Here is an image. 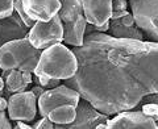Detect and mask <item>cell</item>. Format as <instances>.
Segmentation results:
<instances>
[{
    "mask_svg": "<svg viewBox=\"0 0 158 129\" xmlns=\"http://www.w3.org/2000/svg\"><path fill=\"white\" fill-rule=\"evenodd\" d=\"M57 125H66L74 121L75 119V107L71 104H65L54 108L46 115Z\"/></svg>",
    "mask_w": 158,
    "mask_h": 129,
    "instance_id": "2e32d148",
    "label": "cell"
},
{
    "mask_svg": "<svg viewBox=\"0 0 158 129\" xmlns=\"http://www.w3.org/2000/svg\"><path fill=\"white\" fill-rule=\"evenodd\" d=\"M142 103H154L158 106V92H154V94H150V95H146L142 98Z\"/></svg>",
    "mask_w": 158,
    "mask_h": 129,
    "instance_id": "603a6c76",
    "label": "cell"
},
{
    "mask_svg": "<svg viewBox=\"0 0 158 129\" xmlns=\"http://www.w3.org/2000/svg\"><path fill=\"white\" fill-rule=\"evenodd\" d=\"M38 112L41 116H46L49 112L59 106L71 104L77 107V104L81 100V95L77 90L62 84L53 88L45 90L38 98Z\"/></svg>",
    "mask_w": 158,
    "mask_h": 129,
    "instance_id": "8992f818",
    "label": "cell"
},
{
    "mask_svg": "<svg viewBox=\"0 0 158 129\" xmlns=\"http://www.w3.org/2000/svg\"><path fill=\"white\" fill-rule=\"evenodd\" d=\"M31 91H32V92L34 94V95H36V98H38V96H40V95H41V94L44 92V91H45V88H44L42 86H40V84H38V86L33 87Z\"/></svg>",
    "mask_w": 158,
    "mask_h": 129,
    "instance_id": "484cf974",
    "label": "cell"
},
{
    "mask_svg": "<svg viewBox=\"0 0 158 129\" xmlns=\"http://www.w3.org/2000/svg\"><path fill=\"white\" fill-rule=\"evenodd\" d=\"M136 25L145 37L158 42V0H129Z\"/></svg>",
    "mask_w": 158,
    "mask_h": 129,
    "instance_id": "277c9868",
    "label": "cell"
},
{
    "mask_svg": "<svg viewBox=\"0 0 158 129\" xmlns=\"http://www.w3.org/2000/svg\"><path fill=\"white\" fill-rule=\"evenodd\" d=\"M4 87L8 92H21L27 88V86L23 82V73L20 70H9L8 75L4 78Z\"/></svg>",
    "mask_w": 158,
    "mask_h": 129,
    "instance_id": "e0dca14e",
    "label": "cell"
},
{
    "mask_svg": "<svg viewBox=\"0 0 158 129\" xmlns=\"http://www.w3.org/2000/svg\"><path fill=\"white\" fill-rule=\"evenodd\" d=\"M83 15L94 27L110 21L112 15V0H82Z\"/></svg>",
    "mask_w": 158,
    "mask_h": 129,
    "instance_id": "8fae6325",
    "label": "cell"
},
{
    "mask_svg": "<svg viewBox=\"0 0 158 129\" xmlns=\"http://www.w3.org/2000/svg\"><path fill=\"white\" fill-rule=\"evenodd\" d=\"M108 115L98 111L91 103L85 99L79 100L75 107V119L66 125H54V128H70V129H91L96 128L99 124L107 123Z\"/></svg>",
    "mask_w": 158,
    "mask_h": 129,
    "instance_id": "ba28073f",
    "label": "cell"
},
{
    "mask_svg": "<svg viewBox=\"0 0 158 129\" xmlns=\"http://www.w3.org/2000/svg\"><path fill=\"white\" fill-rule=\"evenodd\" d=\"M127 7H128L127 0H112V13L127 11Z\"/></svg>",
    "mask_w": 158,
    "mask_h": 129,
    "instance_id": "44dd1931",
    "label": "cell"
},
{
    "mask_svg": "<svg viewBox=\"0 0 158 129\" xmlns=\"http://www.w3.org/2000/svg\"><path fill=\"white\" fill-rule=\"evenodd\" d=\"M28 34V27L16 12L0 19V46L12 40L24 38Z\"/></svg>",
    "mask_w": 158,
    "mask_h": 129,
    "instance_id": "7c38bea8",
    "label": "cell"
},
{
    "mask_svg": "<svg viewBox=\"0 0 158 129\" xmlns=\"http://www.w3.org/2000/svg\"><path fill=\"white\" fill-rule=\"evenodd\" d=\"M7 108L11 120L32 121L37 113V98L32 91L15 92L8 99Z\"/></svg>",
    "mask_w": 158,
    "mask_h": 129,
    "instance_id": "52a82bcc",
    "label": "cell"
},
{
    "mask_svg": "<svg viewBox=\"0 0 158 129\" xmlns=\"http://www.w3.org/2000/svg\"><path fill=\"white\" fill-rule=\"evenodd\" d=\"M8 107V102L4 96H0V111H6Z\"/></svg>",
    "mask_w": 158,
    "mask_h": 129,
    "instance_id": "83f0119b",
    "label": "cell"
},
{
    "mask_svg": "<svg viewBox=\"0 0 158 129\" xmlns=\"http://www.w3.org/2000/svg\"><path fill=\"white\" fill-rule=\"evenodd\" d=\"M15 128H16V129H31L32 127H31V125H28V124H25L23 120H17V121H16V125H15Z\"/></svg>",
    "mask_w": 158,
    "mask_h": 129,
    "instance_id": "4316f807",
    "label": "cell"
},
{
    "mask_svg": "<svg viewBox=\"0 0 158 129\" xmlns=\"http://www.w3.org/2000/svg\"><path fill=\"white\" fill-rule=\"evenodd\" d=\"M41 49L34 48L27 37L12 40L0 46V69L33 73Z\"/></svg>",
    "mask_w": 158,
    "mask_h": 129,
    "instance_id": "3957f363",
    "label": "cell"
},
{
    "mask_svg": "<svg viewBox=\"0 0 158 129\" xmlns=\"http://www.w3.org/2000/svg\"><path fill=\"white\" fill-rule=\"evenodd\" d=\"M111 36L117 38H132V40H144V33L136 25L135 17L128 12L123 17L113 19L110 24Z\"/></svg>",
    "mask_w": 158,
    "mask_h": 129,
    "instance_id": "4fadbf2b",
    "label": "cell"
},
{
    "mask_svg": "<svg viewBox=\"0 0 158 129\" xmlns=\"http://www.w3.org/2000/svg\"><path fill=\"white\" fill-rule=\"evenodd\" d=\"M59 2H61V8L58 11V16L62 23L75 21L83 15L82 0H59Z\"/></svg>",
    "mask_w": 158,
    "mask_h": 129,
    "instance_id": "9a60e30c",
    "label": "cell"
},
{
    "mask_svg": "<svg viewBox=\"0 0 158 129\" xmlns=\"http://www.w3.org/2000/svg\"><path fill=\"white\" fill-rule=\"evenodd\" d=\"M11 128L12 125L7 117V113L4 111H0V129H11Z\"/></svg>",
    "mask_w": 158,
    "mask_h": 129,
    "instance_id": "7402d4cb",
    "label": "cell"
},
{
    "mask_svg": "<svg viewBox=\"0 0 158 129\" xmlns=\"http://www.w3.org/2000/svg\"><path fill=\"white\" fill-rule=\"evenodd\" d=\"M157 128H158V121H157Z\"/></svg>",
    "mask_w": 158,
    "mask_h": 129,
    "instance_id": "4dcf8cb0",
    "label": "cell"
},
{
    "mask_svg": "<svg viewBox=\"0 0 158 129\" xmlns=\"http://www.w3.org/2000/svg\"><path fill=\"white\" fill-rule=\"evenodd\" d=\"M142 112L145 113L146 116L152 117L153 120L158 121V106L154 103H144L142 106Z\"/></svg>",
    "mask_w": 158,
    "mask_h": 129,
    "instance_id": "ac0fdd59",
    "label": "cell"
},
{
    "mask_svg": "<svg viewBox=\"0 0 158 129\" xmlns=\"http://www.w3.org/2000/svg\"><path fill=\"white\" fill-rule=\"evenodd\" d=\"M108 29H110V21H106L104 24H102V25L94 27V31L95 32H106Z\"/></svg>",
    "mask_w": 158,
    "mask_h": 129,
    "instance_id": "d4e9b609",
    "label": "cell"
},
{
    "mask_svg": "<svg viewBox=\"0 0 158 129\" xmlns=\"http://www.w3.org/2000/svg\"><path fill=\"white\" fill-rule=\"evenodd\" d=\"M108 129H157V121L144 112L121 111L116 117L107 120Z\"/></svg>",
    "mask_w": 158,
    "mask_h": 129,
    "instance_id": "9c48e42d",
    "label": "cell"
},
{
    "mask_svg": "<svg viewBox=\"0 0 158 129\" xmlns=\"http://www.w3.org/2000/svg\"><path fill=\"white\" fill-rule=\"evenodd\" d=\"M32 128H34V129H53L54 128V123L48 116H42L41 120L37 121Z\"/></svg>",
    "mask_w": 158,
    "mask_h": 129,
    "instance_id": "ffe728a7",
    "label": "cell"
},
{
    "mask_svg": "<svg viewBox=\"0 0 158 129\" xmlns=\"http://www.w3.org/2000/svg\"><path fill=\"white\" fill-rule=\"evenodd\" d=\"M63 25V42L73 46H81L85 40V32L87 27V20L85 15L78 17L75 21L62 23Z\"/></svg>",
    "mask_w": 158,
    "mask_h": 129,
    "instance_id": "5bb4252c",
    "label": "cell"
},
{
    "mask_svg": "<svg viewBox=\"0 0 158 129\" xmlns=\"http://www.w3.org/2000/svg\"><path fill=\"white\" fill-rule=\"evenodd\" d=\"M27 38L34 48L46 49L63 41V25L58 13L48 21H34Z\"/></svg>",
    "mask_w": 158,
    "mask_h": 129,
    "instance_id": "5b68a950",
    "label": "cell"
},
{
    "mask_svg": "<svg viewBox=\"0 0 158 129\" xmlns=\"http://www.w3.org/2000/svg\"><path fill=\"white\" fill-rule=\"evenodd\" d=\"M23 73V82L24 84L28 87L29 84H31L33 82V78H32V73H29V71H21Z\"/></svg>",
    "mask_w": 158,
    "mask_h": 129,
    "instance_id": "cb8c5ba5",
    "label": "cell"
},
{
    "mask_svg": "<svg viewBox=\"0 0 158 129\" xmlns=\"http://www.w3.org/2000/svg\"><path fill=\"white\" fill-rule=\"evenodd\" d=\"M4 94H6V92H4V90H3L2 92H0V96H3V95H4Z\"/></svg>",
    "mask_w": 158,
    "mask_h": 129,
    "instance_id": "f546056e",
    "label": "cell"
},
{
    "mask_svg": "<svg viewBox=\"0 0 158 129\" xmlns=\"http://www.w3.org/2000/svg\"><path fill=\"white\" fill-rule=\"evenodd\" d=\"M21 4L33 21H48L61 8L59 0H21Z\"/></svg>",
    "mask_w": 158,
    "mask_h": 129,
    "instance_id": "30bf717a",
    "label": "cell"
},
{
    "mask_svg": "<svg viewBox=\"0 0 158 129\" xmlns=\"http://www.w3.org/2000/svg\"><path fill=\"white\" fill-rule=\"evenodd\" d=\"M78 61L73 50L61 42L44 49L34 69V75L66 81L75 74Z\"/></svg>",
    "mask_w": 158,
    "mask_h": 129,
    "instance_id": "7a4b0ae2",
    "label": "cell"
},
{
    "mask_svg": "<svg viewBox=\"0 0 158 129\" xmlns=\"http://www.w3.org/2000/svg\"><path fill=\"white\" fill-rule=\"evenodd\" d=\"M13 12V0H0V19Z\"/></svg>",
    "mask_w": 158,
    "mask_h": 129,
    "instance_id": "d6986e66",
    "label": "cell"
},
{
    "mask_svg": "<svg viewBox=\"0 0 158 129\" xmlns=\"http://www.w3.org/2000/svg\"><path fill=\"white\" fill-rule=\"evenodd\" d=\"M73 52L78 69L65 83L98 111L115 115L158 92V42L94 31Z\"/></svg>",
    "mask_w": 158,
    "mask_h": 129,
    "instance_id": "6da1fadb",
    "label": "cell"
},
{
    "mask_svg": "<svg viewBox=\"0 0 158 129\" xmlns=\"http://www.w3.org/2000/svg\"><path fill=\"white\" fill-rule=\"evenodd\" d=\"M4 90V79L0 77V92H2Z\"/></svg>",
    "mask_w": 158,
    "mask_h": 129,
    "instance_id": "f1b7e54d",
    "label": "cell"
}]
</instances>
